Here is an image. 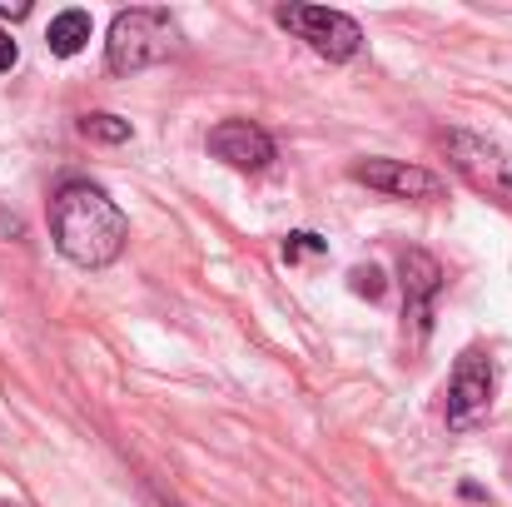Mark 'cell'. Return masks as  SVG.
I'll return each mask as SVG.
<instances>
[{"label": "cell", "mask_w": 512, "mask_h": 507, "mask_svg": "<svg viewBox=\"0 0 512 507\" xmlns=\"http://www.w3.org/2000/svg\"><path fill=\"white\" fill-rule=\"evenodd\" d=\"M50 234H55V249L75 269H110L125 254L130 219L100 184L65 179L50 199Z\"/></svg>", "instance_id": "cell-1"}, {"label": "cell", "mask_w": 512, "mask_h": 507, "mask_svg": "<svg viewBox=\"0 0 512 507\" xmlns=\"http://www.w3.org/2000/svg\"><path fill=\"white\" fill-rule=\"evenodd\" d=\"M184 50V35H179V20L170 10H155V5H135V10H120L110 20V40H105V65L115 75H140L150 65H165Z\"/></svg>", "instance_id": "cell-2"}, {"label": "cell", "mask_w": 512, "mask_h": 507, "mask_svg": "<svg viewBox=\"0 0 512 507\" xmlns=\"http://www.w3.org/2000/svg\"><path fill=\"white\" fill-rule=\"evenodd\" d=\"M438 145H443L448 165L458 169L478 194H488L498 204H512V155L498 140H488L478 130H443Z\"/></svg>", "instance_id": "cell-3"}, {"label": "cell", "mask_w": 512, "mask_h": 507, "mask_svg": "<svg viewBox=\"0 0 512 507\" xmlns=\"http://www.w3.org/2000/svg\"><path fill=\"white\" fill-rule=\"evenodd\" d=\"M274 20H279L284 30H294V35H299L314 55H324L329 65H343V60H353V55L363 50L358 20L343 15V10H329V5H279Z\"/></svg>", "instance_id": "cell-4"}, {"label": "cell", "mask_w": 512, "mask_h": 507, "mask_svg": "<svg viewBox=\"0 0 512 507\" xmlns=\"http://www.w3.org/2000/svg\"><path fill=\"white\" fill-rule=\"evenodd\" d=\"M493 393H498L493 358H488L483 348H463L458 363H453V378H448V403H443L448 428H453V433L478 428V423L493 413Z\"/></svg>", "instance_id": "cell-5"}, {"label": "cell", "mask_w": 512, "mask_h": 507, "mask_svg": "<svg viewBox=\"0 0 512 507\" xmlns=\"http://www.w3.org/2000/svg\"><path fill=\"white\" fill-rule=\"evenodd\" d=\"M398 284H403V324H408L413 343H423L428 324H433V299L443 289V264L428 249H403L398 254Z\"/></svg>", "instance_id": "cell-6"}, {"label": "cell", "mask_w": 512, "mask_h": 507, "mask_svg": "<svg viewBox=\"0 0 512 507\" xmlns=\"http://www.w3.org/2000/svg\"><path fill=\"white\" fill-rule=\"evenodd\" d=\"M353 179L378 189V194H393V199H443V179L423 165H408V160H358Z\"/></svg>", "instance_id": "cell-7"}, {"label": "cell", "mask_w": 512, "mask_h": 507, "mask_svg": "<svg viewBox=\"0 0 512 507\" xmlns=\"http://www.w3.org/2000/svg\"><path fill=\"white\" fill-rule=\"evenodd\" d=\"M209 155L224 160L229 169H244V174H259V169L274 165V140L249 125V120H219L209 130Z\"/></svg>", "instance_id": "cell-8"}, {"label": "cell", "mask_w": 512, "mask_h": 507, "mask_svg": "<svg viewBox=\"0 0 512 507\" xmlns=\"http://www.w3.org/2000/svg\"><path fill=\"white\" fill-rule=\"evenodd\" d=\"M90 35H95V20H90V10L70 5V10H60V15L50 20V30H45V45H50V55L70 60V55H80V50L90 45Z\"/></svg>", "instance_id": "cell-9"}, {"label": "cell", "mask_w": 512, "mask_h": 507, "mask_svg": "<svg viewBox=\"0 0 512 507\" xmlns=\"http://www.w3.org/2000/svg\"><path fill=\"white\" fill-rule=\"evenodd\" d=\"M80 130L90 140H105V145H125L130 140V120H120V115H85Z\"/></svg>", "instance_id": "cell-10"}, {"label": "cell", "mask_w": 512, "mask_h": 507, "mask_svg": "<svg viewBox=\"0 0 512 507\" xmlns=\"http://www.w3.org/2000/svg\"><path fill=\"white\" fill-rule=\"evenodd\" d=\"M319 254H329V239H319V234H309V229H294V234L284 239V259H289V264H304V259H319Z\"/></svg>", "instance_id": "cell-11"}, {"label": "cell", "mask_w": 512, "mask_h": 507, "mask_svg": "<svg viewBox=\"0 0 512 507\" xmlns=\"http://www.w3.org/2000/svg\"><path fill=\"white\" fill-rule=\"evenodd\" d=\"M348 289L358 294V299H383V269L378 264H358V269H348Z\"/></svg>", "instance_id": "cell-12"}, {"label": "cell", "mask_w": 512, "mask_h": 507, "mask_svg": "<svg viewBox=\"0 0 512 507\" xmlns=\"http://www.w3.org/2000/svg\"><path fill=\"white\" fill-rule=\"evenodd\" d=\"M15 55H20V50H15V40H10V35L0 30V75H5V70L15 65Z\"/></svg>", "instance_id": "cell-13"}, {"label": "cell", "mask_w": 512, "mask_h": 507, "mask_svg": "<svg viewBox=\"0 0 512 507\" xmlns=\"http://www.w3.org/2000/svg\"><path fill=\"white\" fill-rule=\"evenodd\" d=\"M0 15H5V20H25V15H30V5H25V0H15V5H10V0H0Z\"/></svg>", "instance_id": "cell-14"}]
</instances>
